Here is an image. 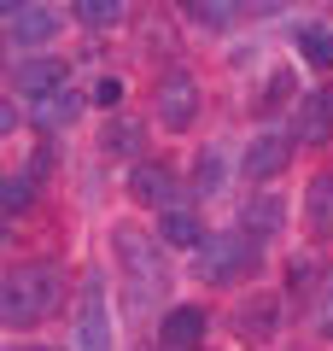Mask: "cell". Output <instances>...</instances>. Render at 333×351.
<instances>
[{
    "label": "cell",
    "instance_id": "7c38bea8",
    "mask_svg": "<svg viewBox=\"0 0 333 351\" xmlns=\"http://www.w3.org/2000/svg\"><path fill=\"white\" fill-rule=\"evenodd\" d=\"M158 240L175 246V252H199L210 234H205V217L193 205H170V211H158Z\"/></svg>",
    "mask_w": 333,
    "mask_h": 351
},
{
    "label": "cell",
    "instance_id": "8fae6325",
    "mask_svg": "<svg viewBox=\"0 0 333 351\" xmlns=\"http://www.w3.org/2000/svg\"><path fill=\"white\" fill-rule=\"evenodd\" d=\"M111 246H117V258L129 263V276H135V293L147 287L152 299H158L164 269H158V258H152V246H140V234H135V228H117V234H111Z\"/></svg>",
    "mask_w": 333,
    "mask_h": 351
},
{
    "label": "cell",
    "instance_id": "30bf717a",
    "mask_svg": "<svg viewBox=\"0 0 333 351\" xmlns=\"http://www.w3.org/2000/svg\"><path fill=\"white\" fill-rule=\"evenodd\" d=\"M59 24L64 18L53 12L47 0H36V6H24L18 18H6V36H12V47H53V36H59Z\"/></svg>",
    "mask_w": 333,
    "mask_h": 351
},
{
    "label": "cell",
    "instance_id": "277c9868",
    "mask_svg": "<svg viewBox=\"0 0 333 351\" xmlns=\"http://www.w3.org/2000/svg\"><path fill=\"white\" fill-rule=\"evenodd\" d=\"M129 193H135L140 205H152V211H170L175 193H182V170L164 158H135V170H129Z\"/></svg>",
    "mask_w": 333,
    "mask_h": 351
},
{
    "label": "cell",
    "instance_id": "5b68a950",
    "mask_svg": "<svg viewBox=\"0 0 333 351\" xmlns=\"http://www.w3.org/2000/svg\"><path fill=\"white\" fill-rule=\"evenodd\" d=\"M193 117H199V82H193V71H170L158 82V123L175 129V135H187Z\"/></svg>",
    "mask_w": 333,
    "mask_h": 351
},
{
    "label": "cell",
    "instance_id": "2e32d148",
    "mask_svg": "<svg viewBox=\"0 0 333 351\" xmlns=\"http://www.w3.org/2000/svg\"><path fill=\"white\" fill-rule=\"evenodd\" d=\"M298 59L316 64V71H333V29L328 24H298Z\"/></svg>",
    "mask_w": 333,
    "mask_h": 351
},
{
    "label": "cell",
    "instance_id": "6da1fadb",
    "mask_svg": "<svg viewBox=\"0 0 333 351\" xmlns=\"http://www.w3.org/2000/svg\"><path fill=\"white\" fill-rule=\"evenodd\" d=\"M64 304V276L53 263H12L0 281V322L6 328H36Z\"/></svg>",
    "mask_w": 333,
    "mask_h": 351
},
{
    "label": "cell",
    "instance_id": "44dd1931",
    "mask_svg": "<svg viewBox=\"0 0 333 351\" xmlns=\"http://www.w3.org/2000/svg\"><path fill=\"white\" fill-rule=\"evenodd\" d=\"M222 176H228V158H222L217 147H205V152H199V164H193V193H217Z\"/></svg>",
    "mask_w": 333,
    "mask_h": 351
},
{
    "label": "cell",
    "instance_id": "52a82bcc",
    "mask_svg": "<svg viewBox=\"0 0 333 351\" xmlns=\"http://www.w3.org/2000/svg\"><path fill=\"white\" fill-rule=\"evenodd\" d=\"M210 334V311L205 304H170L158 316V351H199Z\"/></svg>",
    "mask_w": 333,
    "mask_h": 351
},
{
    "label": "cell",
    "instance_id": "484cf974",
    "mask_svg": "<svg viewBox=\"0 0 333 351\" xmlns=\"http://www.w3.org/2000/svg\"><path fill=\"white\" fill-rule=\"evenodd\" d=\"M0 135H18V100L0 106Z\"/></svg>",
    "mask_w": 333,
    "mask_h": 351
},
{
    "label": "cell",
    "instance_id": "7402d4cb",
    "mask_svg": "<svg viewBox=\"0 0 333 351\" xmlns=\"http://www.w3.org/2000/svg\"><path fill=\"white\" fill-rule=\"evenodd\" d=\"M286 100H293V71H275L258 94V117H275V106H286Z\"/></svg>",
    "mask_w": 333,
    "mask_h": 351
},
{
    "label": "cell",
    "instance_id": "83f0119b",
    "mask_svg": "<svg viewBox=\"0 0 333 351\" xmlns=\"http://www.w3.org/2000/svg\"><path fill=\"white\" fill-rule=\"evenodd\" d=\"M24 6H36V0H0V12H6V18H18Z\"/></svg>",
    "mask_w": 333,
    "mask_h": 351
},
{
    "label": "cell",
    "instance_id": "d6986e66",
    "mask_svg": "<svg viewBox=\"0 0 333 351\" xmlns=\"http://www.w3.org/2000/svg\"><path fill=\"white\" fill-rule=\"evenodd\" d=\"M123 0H76V24L82 29H117L123 24Z\"/></svg>",
    "mask_w": 333,
    "mask_h": 351
},
{
    "label": "cell",
    "instance_id": "ba28073f",
    "mask_svg": "<svg viewBox=\"0 0 333 351\" xmlns=\"http://www.w3.org/2000/svg\"><path fill=\"white\" fill-rule=\"evenodd\" d=\"M76 351H111V316H106V281H88L76 304Z\"/></svg>",
    "mask_w": 333,
    "mask_h": 351
},
{
    "label": "cell",
    "instance_id": "ffe728a7",
    "mask_svg": "<svg viewBox=\"0 0 333 351\" xmlns=\"http://www.w3.org/2000/svg\"><path fill=\"white\" fill-rule=\"evenodd\" d=\"M76 112H82V100H76L71 88L64 94H47V100H36V129H64Z\"/></svg>",
    "mask_w": 333,
    "mask_h": 351
},
{
    "label": "cell",
    "instance_id": "9a60e30c",
    "mask_svg": "<svg viewBox=\"0 0 333 351\" xmlns=\"http://www.w3.org/2000/svg\"><path fill=\"white\" fill-rule=\"evenodd\" d=\"M304 223L316 234H333V164H321L304 188Z\"/></svg>",
    "mask_w": 333,
    "mask_h": 351
},
{
    "label": "cell",
    "instance_id": "f1b7e54d",
    "mask_svg": "<svg viewBox=\"0 0 333 351\" xmlns=\"http://www.w3.org/2000/svg\"><path fill=\"white\" fill-rule=\"evenodd\" d=\"M24 351H53V346H24Z\"/></svg>",
    "mask_w": 333,
    "mask_h": 351
},
{
    "label": "cell",
    "instance_id": "5bb4252c",
    "mask_svg": "<svg viewBox=\"0 0 333 351\" xmlns=\"http://www.w3.org/2000/svg\"><path fill=\"white\" fill-rule=\"evenodd\" d=\"M281 311H286L281 293H258V299H246V304L234 311V328H240L246 339H269L275 328H281Z\"/></svg>",
    "mask_w": 333,
    "mask_h": 351
},
{
    "label": "cell",
    "instance_id": "cb8c5ba5",
    "mask_svg": "<svg viewBox=\"0 0 333 351\" xmlns=\"http://www.w3.org/2000/svg\"><path fill=\"white\" fill-rule=\"evenodd\" d=\"M316 328H321V334L333 328V269H328V281L316 287Z\"/></svg>",
    "mask_w": 333,
    "mask_h": 351
},
{
    "label": "cell",
    "instance_id": "603a6c76",
    "mask_svg": "<svg viewBox=\"0 0 333 351\" xmlns=\"http://www.w3.org/2000/svg\"><path fill=\"white\" fill-rule=\"evenodd\" d=\"M123 94H129V88H123V76H99L88 100H94L99 112H117V106H123Z\"/></svg>",
    "mask_w": 333,
    "mask_h": 351
},
{
    "label": "cell",
    "instance_id": "8992f818",
    "mask_svg": "<svg viewBox=\"0 0 333 351\" xmlns=\"http://www.w3.org/2000/svg\"><path fill=\"white\" fill-rule=\"evenodd\" d=\"M293 141H304V147H328V141H333V82L298 94V106H293Z\"/></svg>",
    "mask_w": 333,
    "mask_h": 351
},
{
    "label": "cell",
    "instance_id": "9c48e42d",
    "mask_svg": "<svg viewBox=\"0 0 333 351\" xmlns=\"http://www.w3.org/2000/svg\"><path fill=\"white\" fill-rule=\"evenodd\" d=\"M12 94H24V100L64 94V59H47V53H36V59H18V71H12Z\"/></svg>",
    "mask_w": 333,
    "mask_h": 351
},
{
    "label": "cell",
    "instance_id": "d4e9b609",
    "mask_svg": "<svg viewBox=\"0 0 333 351\" xmlns=\"http://www.w3.org/2000/svg\"><path fill=\"white\" fill-rule=\"evenodd\" d=\"M106 147H111V152L140 147V129H135V123H111V129H106Z\"/></svg>",
    "mask_w": 333,
    "mask_h": 351
},
{
    "label": "cell",
    "instance_id": "7a4b0ae2",
    "mask_svg": "<svg viewBox=\"0 0 333 351\" xmlns=\"http://www.w3.org/2000/svg\"><path fill=\"white\" fill-rule=\"evenodd\" d=\"M193 269H199V281H210V287H234V281H246V276L263 269V240L246 234V228L210 234L205 246L193 252Z\"/></svg>",
    "mask_w": 333,
    "mask_h": 351
},
{
    "label": "cell",
    "instance_id": "4fadbf2b",
    "mask_svg": "<svg viewBox=\"0 0 333 351\" xmlns=\"http://www.w3.org/2000/svg\"><path fill=\"white\" fill-rule=\"evenodd\" d=\"M240 228H246V234H258V240L281 234V228H286V199H281L275 188L251 193V199H246V211H240Z\"/></svg>",
    "mask_w": 333,
    "mask_h": 351
},
{
    "label": "cell",
    "instance_id": "3957f363",
    "mask_svg": "<svg viewBox=\"0 0 333 351\" xmlns=\"http://www.w3.org/2000/svg\"><path fill=\"white\" fill-rule=\"evenodd\" d=\"M293 147H298V141L281 135V129H263V135H251V147L240 152V176H251L258 188H269L275 176L293 164Z\"/></svg>",
    "mask_w": 333,
    "mask_h": 351
},
{
    "label": "cell",
    "instance_id": "e0dca14e",
    "mask_svg": "<svg viewBox=\"0 0 333 351\" xmlns=\"http://www.w3.org/2000/svg\"><path fill=\"white\" fill-rule=\"evenodd\" d=\"M175 6H182L193 24H205V29H228V24L240 18V6H246V0H175Z\"/></svg>",
    "mask_w": 333,
    "mask_h": 351
},
{
    "label": "cell",
    "instance_id": "ac0fdd59",
    "mask_svg": "<svg viewBox=\"0 0 333 351\" xmlns=\"http://www.w3.org/2000/svg\"><path fill=\"white\" fill-rule=\"evenodd\" d=\"M29 205H36V176H29V170L0 176V211H6V217H24Z\"/></svg>",
    "mask_w": 333,
    "mask_h": 351
},
{
    "label": "cell",
    "instance_id": "4316f807",
    "mask_svg": "<svg viewBox=\"0 0 333 351\" xmlns=\"http://www.w3.org/2000/svg\"><path fill=\"white\" fill-rule=\"evenodd\" d=\"M310 276H316V263L298 258V263H293V287H310Z\"/></svg>",
    "mask_w": 333,
    "mask_h": 351
}]
</instances>
